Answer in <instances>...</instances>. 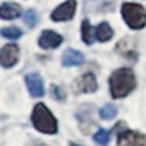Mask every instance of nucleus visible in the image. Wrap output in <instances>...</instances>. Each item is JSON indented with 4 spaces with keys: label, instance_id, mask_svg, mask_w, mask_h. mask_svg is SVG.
Returning a JSON list of instances; mask_svg holds the SVG:
<instances>
[{
    "label": "nucleus",
    "instance_id": "5",
    "mask_svg": "<svg viewBox=\"0 0 146 146\" xmlns=\"http://www.w3.org/2000/svg\"><path fill=\"white\" fill-rule=\"evenodd\" d=\"M76 5L77 2L76 0H67L64 3H61L58 8H54V12L51 13V20L54 21H66L71 20L76 13Z\"/></svg>",
    "mask_w": 146,
    "mask_h": 146
},
{
    "label": "nucleus",
    "instance_id": "13",
    "mask_svg": "<svg viewBox=\"0 0 146 146\" xmlns=\"http://www.w3.org/2000/svg\"><path fill=\"white\" fill-rule=\"evenodd\" d=\"M94 31H92V27H90V23L87 20L82 21V40L86 44H92L94 43Z\"/></svg>",
    "mask_w": 146,
    "mask_h": 146
},
{
    "label": "nucleus",
    "instance_id": "17",
    "mask_svg": "<svg viewBox=\"0 0 146 146\" xmlns=\"http://www.w3.org/2000/svg\"><path fill=\"white\" fill-rule=\"evenodd\" d=\"M2 36L7 38V40H18L21 36V30H18V28H15V27L3 28L2 30Z\"/></svg>",
    "mask_w": 146,
    "mask_h": 146
},
{
    "label": "nucleus",
    "instance_id": "7",
    "mask_svg": "<svg viewBox=\"0 0 146 146\" xmlns=\"http://www.w3.org/2000/svg\"><path fill=\"white\" fill-rule=\"evenodd\" d=\"M20 56V49L17 44H7V46L2 48L0 51V64L3 67H12L17 64Z\"/></svg>",
    "mask_w": 146,
    "mask_h": 146
},
{
    "label": "nucleus",
    "instance_id": "2",
    "mask_svg": "<svg viewBox=\"0 0 146 146\" xmlns=\"http://www.w3.org/2000/svg\"><path fill=\"white\" fill-rule=\"evenodd\" d=\"M31 121L36 130L46 135H54L58 131V121L53 117V113L46 108L44 104H36L31 113Z\"/></svg>",
    "mask_w": 146,
    "mask_h": 146
},
{
    "label": "nucleus",
    "instance_id": "12",
    "mask_svg": "<svg viewBox=\"0 0 146 146\" xmlns=\"http://www.w3.org/2000/svg\"><path fill=\"white\" fill-rule=\"evenodd\" d=\"M112 36H113V30L110 28L108 23H100L99 27H97V30H95V38H97L100 43L108 41Z\"/></svg>",
    "mask_w": 146,
    "mask_h": 146
},
{
    "label": "nucleus",
    "instance_id": "14",
    "mask_svg": "<svg viewBox=\"0 0 146 146\" xmlns=\"http://www.w3.org/2000/svg\"><path fill=\"white\" fill-rule=\"evenodd\" d=\"M23 21H25V25L28 28H33L38 23V13H36V10H33V8L27 10L25 15H23Z\"/></svg>",
    "mask_w": 146,
    "mask_h": 146
},
{
    "label": "nucleus",
    "instance_id": "4",
    "mask_svg": "<svg viewBox=\"0 0 146 146\" xmlns=\"http://www.w3.org/2000/svg\"><path fill=\"white\" fill-rule=\"evenodd\" d=\"M97 79H95V76L90 72H86L82 74L77 80H74L72 84V89L76 94H89V92H95L97 90Z\"/></svg>",
    "mask_w": 146,
    "mask_h": 146
},
{
    "label": "nucleus",
    "instance_id": "10",
    "mask_svg": "<svg viewBox=\"0 0 146 146\" xmlns=\"http://www.w3.org/2000/svg\"><path fill=\"white\" fill-rule=\"evenodd\" d=\"M21 15V8L17 3H3L0 7V18L3 20H15Z\"/></svg>",
    "mask_w": 146,
    "mask_h": 146
},
{
    "label": "nucleus",
    "instance_id": "3",
    "mask_svg": "<svg viewBox=\"0 0 146 146\" xmlns=\"http://www.w3.org/2000/svg\"><path fill=\"white\" fill-rule=\"evenodd\" d=\"M121 15L126 25L133 30H141L146 27V10L138 3H123Z\"/></svg>",
    "mask_w": 146,
    "mask_h": 146
},
{
    "label": "nucleus",
    "instance_id": "11",
    "mask_svg": "<svg viewBox=\"0 0 146 146\" xmlns=\"http://www.w3.org/2000/svg\"><path fill=\"white\" fill-rule=\"evenodd\" d=\"M84 62V54L76 51V49H67L66 53L62 54V64L67 67L71 66H79Z\"/></svg>",
    "mask_w": 146,
    "mask_h": 146
},
{
    "label": "nucleus",
    "instance_id": "6",
    "mask_svg": "<svg viewBox=\"0 0 146 146\" xmlns=\"http://www.w3.org/2000/svg\"><path fill=\"white\" fill-rule=\"evenodd\" d=\"M146 136L143 133L125 130L118 135V146H145Z\"/></svg>",
    "mask_w": 146,
    "mask_h": 146
},
{
    "label": "nucleus",
    "instance_id": "19",
    "mask_svg": "<svg viewBox=\"0 0 146 146\" xmlns=\"http://www.w3.org/2000/svg\"><path fill=\"white\" fill-rule=\"evenodd\" d=\"M71 146H80V145H76V143H71Z\"/></svg>",
    "mask_w": 146,
    "mask_h": 146
},
{
    "label": "nucleus",
    "instance_id": "16",
    "mask_svg": "<svg viewBox=\"0 0 146 146\" xmlns=\"http://www.w3.org/2000/svg\"><path fill=\"white\" fill-rule=\"evenodd\" d=\"M94 139H95V143L100 146H107L108 145V141H110V133L107 131V130H99V131L94 135Z\"/></svg>",
    "mask_w": 146,
    "mask_h": 146
},
{
    "label": "nucleus",
    "instance_id": "15",
    "mask_svg": "<svg viewBox=\"0 0 146 146\" xmlns=\"http://www.w3.org/2000/svg\"><path fill=\"white\" fill-rule=\"evenodd\" d=\"M115 115H117V107L112 105V104H107L100 108V117L104 120H112Z\"/></svg>",
    "mask_w": 146,
    "mask_h": 146
},
{
    "label": "nucleus",
    "instance_id": "18",
    "mask_svg": "<svg viewBox=\"0 0 146 146\" xmlns=\"http://www.w3.org/2000/svg\"><path fill=\"white\" fill-rule=\"evenodd\" d=\"M51 95H53L56 100H64L66 99V92H64L59 86H51Z\"/></svg>",
    "mask_w": 146,
    "mask_h": 146
},
{
    "label": "nucleus",
    "instance_id": "20",
    "mask_svg": "<svg viewBox=\"0 0 146 146\" xmlns=\"http://www.w3.org/2000/svg\"><path fill=\"white\" fill-rule=\"evenodd\" d=\"M38 146H46V145H38Z\"/></svg>",
    "mask_w": 146,
    "mask_h": 146
},
{
    "label": "nucleus",
    "instance_id": "9",
    "mask_svg": "<svg viewBox=\"0 0 146 146\" xmlns=\"http://www.w3.org/2000/svg\"><path fill=\"white\" fill-rule=\"evenodd\" d=\"M27 86H28V90L31 94V97H43L44 94V86H43V80L38 74H28L27 77Z\"/></svg>",
    "mask_w": 146,
    "mask_h": 146
},
{
    "label": "nucleus",
    "instance_id": "8",
    "mask_svg": "<svg viewBox=\"0 0 146 146\" xmlns=\"http://www.w3.org/2000/svg\"><path fill=\"white\" fill-rule=\"evenodd\" d=\"M62 43V38L61 35H58L56 31H51V30H46L43 31L40 36V46L43 49H53V48H58Z\"/></svg>",
    "mask_w": 146,
    "mask_h": 146
},
{
    "label": "nucleus",
    "instance_id": "1",
    "mask_svg": "<svg viewBox=\"0 0 146 146\" xmlns=\"http://www.w3.org/2000/svg\"><path fill=\"white\" fill-rule=\"evenodd\" d=\"M136 87L135 72L130 67L117 69L110 76V94L113 99H123Z\"/></svg>",
    "mask_w": 146,
    "mask_h": 146
}]
</instances>
